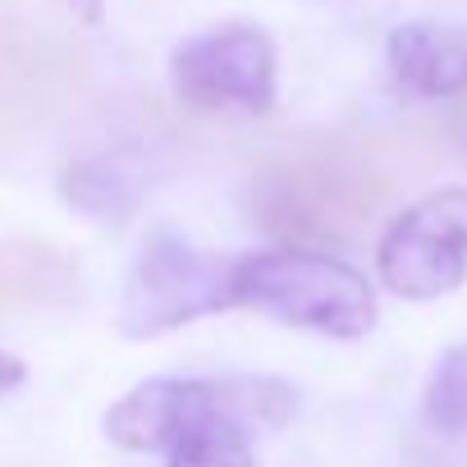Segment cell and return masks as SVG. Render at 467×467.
I'll use <instances>...</instances> for the list:
<instances>
[{"instance_id":"cell-1","label":"cell","mask_w":467,"mask_h":467,"mask_svg":"<svg viewBox=\"0 0 467 467\" xmlns=\"http://www.w3.org/2000/svg\"><path fill=\"white\" fill-rule=\"evenodd\" d=\"M294 412L298 394L275 376H156L106 412V435L129 453H165L170 467H257L248 431L285 426Z\"/></svg>"},{"instance_id":"cell-2","label":"cell","mask_w":467,"mask_h":467,"mask_svg":"<svg viewBox=\"0 0 467 467\" xmlns=\"http://www.w3.org/2000/svg\"><path fill=\"white\" fill-rule=\"evenodd\" d=\"M234 307L266 312L326 339H362L376 326L371 280L344 257L298 244L262 248L234 262Z\"/></svg>"},{"instance_id":"cell-3","label":"cell","mask_w":467,"mask_h":467,"mask_svg":"<svg viewBox=\"0 0 467 467\" xmlns=\"http://www.w3.org/2000/svg\"><path fill=\"white\" fill-rule=\"evenodd\" d=\"M380 188L367 165L344 151H298L280 156L253 174L244 206L248 220L280 244L298 248H330L371 215Z\"/></svg>"},{"instance_id":"cell-4","label":"cell","mask_w":467,"mask_h":467,"mask_svg":"<svg viewBox=\"0 0 467 467\" xmlns=\"http://www.w3.org/2000/svg\"><path fill=\"white\" fill-rule=\"evenodd\" d=\"M229 307H234V262L192 248L174 229H156L142 239L133 271L124 280L119 330L129 339H151Z\"/></svg>"},{"instance_id":"cell-5","label":"cell","mask_w":467,"mask_h":467,"mask_svg":"<svg viewBox=\"0 0 467 467\" xmlns=\"http://www.w3.org/2000/svg\"><path fill=\"white\" fill-rule=\"evenodd\" d=\"M170 88L206 115H271L280 97V51L257 24H220L170 51Z\"/></svg>"},{"instance_id":"cell-6","label":"cell","mask_w":467,"mask_h":467,"mask_svg":"<svg viewBox=\"0 0 467 467\" xmlns=\"http://www.w3.org/2000/svg\"><path fill=\"white\" fill-rule=\"evenodd\" d=\"M380 285L394 298L431 303L467 280V183L435 188L403 206L376 248Z\"/></svg>"},{"instance_id":"cell-7","label":"cell","mask_w":467,"mask_h":467,"mask_svg":"<svg viewBox=\"0 0 467 467\" xmlns=\"http://www.w3.org/2000/svg\"><path fill=\"white\" fill-rule=\"evenodd\" d=\"M394 83L412 97L444 101L467 97V28L449 24H399L385 42Z\"/></svg>"},{"instance_id":"cell-8","label":"cell","mask_w":467,"mask_h":467,"mask_svg":"<svg viewBox=\"0 0 467 467\" xmlns=\"http://www.w3.org/2000/svg\"><path fill=\"white\" fill-rule=\"evenodd\" d=\"M56 192H60V202L69 211H78V215H88L97 224H119V220H129L138 211V202L147 192V170L124 147L83 151V156L60 165Z\"/></svg>"},{"instance_id":"cell-9","label":"cell","mask_w":467,"mask_h":467,"mask_svg":"<svg viewBox=\"0 0 467 467\" xmlns=\"http://www.w3.org/2000/svg\"><path fill=\"white\" fill-rule=\"evenodd\" d=\"M42 42H19L15 28L0 24V151L15 147L42 119V92L51 83Z\"/></svg>"},{"instance_id":"cell-10","label":"cell","mask_w":467,"mask_h":467,"mask_svg":"<svg viewBox=\"0 0 467 467\" xmlns=\"http://www.w3.org/2000/svg\"><path fill=\"white\" fill-rule=\"evenodd\" d=\"M78 266L51 244H5L0 248V312L42 303L47 294H69Z\"/></svg>"},{"instance_id":"cell-11","label":"cell","mask_w":467,"mask_h":467,"mask_svg":"<svg viewBox=\"0 0 467 467\" xmlns=\"http://www.w3.org/2000/svg\"><path fill=\"white\" fill-rule=\"evenodd\" d=\"M421 421L444 440L467 435V344L444 348L440 362L431 367L421 394Z\"/></svg>"},{"instance_id":"cell-12","label":"cell","mask_w":467,"mask_h":467,"mask_svg":"<svg viewBox=\"0 0 467 467\" xmlns=\"http://www.w3.org/2000/svg\"><path fill=\"white\" fill-rule=\"evenodd\" d=\"M24 376H28V367H24L15 353H0V399L15 394V389L24 385Z\"/></svg>"},{"instance_id":"cell-13","label":"cell","mask_w":467,"mask_h":467,"mask_svg":"<svg viewBox=\"0 0 467 467\" xmlns=\"http://www.w3.org/2000/svg\"><path fill=\"white\" fill-rule=\"evenodd\" d=\"M60 5H65L78 24H88V28L101 24V15H106V0H60Z\"/></svg>"},{"instance_id":"cell-14","label":"cell","mask_w":467,"mask_h":467,"mask_svg":"<svg viewBox=\"0 0 467 467\" xmlns=\"http://www.w3.org/2000/svg\"><path fill=\"white\" fill-rule=\"evenodd\" d=\"M321 5H344V0H321Z\"/></svg>"}]
</instances>
